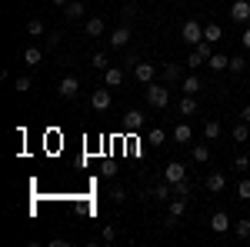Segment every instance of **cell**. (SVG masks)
<instances>
[{
  "label": "cell",
  "mask_w": 250,
  "mask_h": 247,
  "mask_svg": "<svg viewBox=\"0 0 250 247\" xmlns=\"http://www.w3.org/2000/svg\"><path fill=\"white\" fill-rule=\"evenodd\" d=\"M180 40H184V44H190V47H197V44L204 40V27H200L197 20H187V23L180 27Z\"/></svg>",
  "instance_id": "7a4b0ae2"
},
{
  "label": "cell",
  "mask_w": 250,
  "mask_h": 247,
  "mask_svg": "<svg viewBox=\"0 0 250 247\" xmlns=\"http://www.w3.org/2000/svg\"><path fill=\"white\" fill-rule=\"evenodd\" d=\"M57 94L63 97V100H77V94H80V80L77 77H63L57 84Z\"/></svg>",
  "instance_id": "277c9868"
},
{
  "label": "cell",
  "mask_w": 250,
  "mask_h": 247,
  "mask_svg": "<svg viewBox=\"0 0 250 247\" xmlns=\"http://www.w3.org/2000/svg\"><path fill=\"white\" fill-rule=\"evenodd\" d=\"M193 160H197V164H207V160H210V144H207V140H204V144H193Z\"/></svg>",
  "instance_id": "603a6c76"
},
{
  "label": "cell",
  "mask_w": 250,
  "mask_h": 247,
  "mask_svg": "<svg viewBox=\"0 0 250 247\" xmlns=\"http://www.w3.org/2000/svg\"><path fill=\"white\" fill-rule=\"evenodd\" d=\"M63 17L70 20V23H74V20H80V17H83V0H70V3L63 7Z\"/></svg>",
  "instance_id": "9a60e30c"
},
{
  "label": "cell",
  "mask_w": 250,
  "mask_h": 247,
  "mask_svg": "<svg viewBox=\"0 0 250 247\" xmlns=\"http://www.w3.org/2000/svg\"><path fill=\"white\" fill-rule=\"evenodd\" d=\"M190 137H193L190 124H177V127H173V140H177V144H190Z\"/></svg>",
  "instance_id": "ac0fdd59"
},
{
  "label": "cell",
  "mask_w": 250,
  "mask_h": 247,
  "mask_svg": "<svg viewBox=\"0 0 250 247\" xmlns=\"http://www.w3.org/2000/svg\"><path fill=\"white\" fill-rule=\"evenodd\" d=\"M230 17L237 20V23H247L250 20V0H233L230 3Z\"/></svg>",
  "instance_id": "9c48e42d"
},
{
  "label": "cell",
  "mask_w": 250,
  "mask_h": 247,
  "mask_svg": "<svg viewBox=\"0 0 250 247\" xmlns=\"http://www.w3.org/2000/svg\"><path fill=\"white\" fill-rule=\"evenodd\" d=\"M180 90H184V94H200V90H204V80H200V77H184V80H180Z\"/></svg>",
  "instance_id": "4fadbf2b"
},
{
  "label": "cell",
  "mask_w": 250,
  "mask_h": 247,
  "mask_svg": "<svg viewBox=\"0 0 250 247\" xmlns=\"http://www.w3.org/2000/svg\"><path fill=\"white\" fill-rule=\"evenodd\" d=\"M173 197H190V180H180V184H173Z\"/></svg>",
  "instance_id": "d6a6232c"
},
{
  "label": "cell",
  "mask_w": 250,
  "mask_h": 247,
  "mask_svg": "<svg viewBox=\"0 0 250 247\" xmlns=\"http://www.w3.org/2000/svg\"><path fill=\"white\" fill-rule=\"evenodd\" d=\"M237 197H240V201H250V180H247V177L237 184Z\"/></svg>",
  "instance_id": "836d02e7"
},
{
  "label": "cell",
  "mask_w": 250,
  "mask_h": 247,
  "mask_svg": "<svg viewBox=\"0 0 250 247\" xmlns=\"http://www.w3.org/2000/svg\"><path fill=\"white\" fill-rule=\"evenodd\" d=\"M207 224H210V230H213V234H227V230H230V217H227L224 210H213Z\"/></svg>",
  "instance_id": "52a82bcc"
},
{
  "label": "cell",
  "mask_w": 250,
  "mask_h": 247,
  "mask_svg": "<svg viewBox=\"0 0 250 247\" xmlns=\"http://www.w3.org/2000/svg\"><path fill=\"white\" fill-rule=\"evenodd\" d=\"M233 234H237L240 241H247V237H250V217H244V221H237V224H233Z\"/></svg>",
  "instance_id": "f546056e"
},
{
  "label": "cell",
  "mask_w": 250,
  "mask_h": 247,
  "mask_svg": "<svg viewBox=\"0 0 250 247\" xmlns=\"http://www.w3.org/2000/svg\"><path fill=\"white\" fill-rule=\"evenodd\" d=\"M240 120H247V124H250V104L244 107V111H240Z\"/></svg>",
  "instance_id": "60d3db41"
},
{
  "label": "cell",
  "mask_w": 250,
  "mask_h": 247,
  "mask_svg": "<svg viewBox=\"0 0 250 247\" xmlns=\"http://www.w3.org/2000/svg\"><path fill=\"white\" fill-rule=\"evenodd\" d=\"M233 140H237V144H247V137H250V124L247 120H240V124H233Z\"/></svg>",
  "instance_id": "d6986e66"
},
{
  "label": "cell",
  "mask_w": 250,
  "mask_h": 247,
  "mask_svg": "<svg viewBox=\"0 0 250 247\" xmlns=\"http://www.w3.org/2000/svg\"><path fill=\"white\" fill-rule=\"evenodd\" d=\"M233 167H237V171H247V167H250V157H247V154H237V157H233Z\"/></svg>",
  "instance_id": "d590c367"
},
{
  "label": "cell",
  "mask_w": 250,
  "mask_h": 247,
  "mask_svg": "<svg viewBox=\"0 0 250 247\" xmlns=\"http://www.w3.org/2000/svg\"><path fill=\"white\" fill-rule=\"evenodd\" d=\"M124 64H127V67H137V64H140V54H127V60H124Z\"/></svg>",
  "instance_id": "74e56055"
},
{
  "label": "cell",
  "mask_w": 250,
  "mask_h": 247,
  "mask_svg": "<svg viewBox=\"0 0 250 247\" xmlns=\"http://www.w3.org/2000/svg\"><path fill=\"white\" fill-rule=\"evenodd\" d=\"M104 84L107 87H120L124 84V67H107L104 70Z\"/></svg>",
  "instance_id": "5bb4252c"
},
{
  "label": "cell",
  "mask_w": 250,
  "mask_h": 247,
  "mask_svg": "<svg viewBox=\"0 0 250 247\" xmlns=\"http://www.w3.org/2000/svg\"><path fill=\"white\" fill-rule=\"evenodd\" d=\"M220 137V120H207L204 124V140H217Z\"/></svg>",
  "instance_id": "4316f807"
},
{
  "label": "cell",
  "mask_w": 250,
  "mask_h": 247,
  "mask_svg": "<svg viewBox=\"0 0 250 247\" xmlns=\"http://www.w3.org/2000/svg\"><path fill=\"white\" fill-rule=\"evenodd\" d=\"M164 180H167V184H180V180H187V167H184L180 160H170V164L164 167Z\"/></svg>",
  "instance_id": "5b68a950"
},
{
  "label": "cell",
  "mask_w": 250,
  "mask_h": 247,
  "mask_svg": "<svg viewBox=\"0 0 250 247\" xmlns=\"http://www.w3.org/2000/svg\"><path fill=\"white\" fill-rule=\"evenodd\" d=\"M83 34H87V37H104V34H107V20L104 17H90L87 23H83Z\"/></svg>",
  "instance_id": "30bf717a"
},
{
  "label": "cell",
  "mask_w": 250,
  "mask_h": 247,
  "mask_svg": "<svg viewBox=\"0 0 250 247\" xmlns=\"http://www.w3.org/2000/svg\"><path fill=\"white\" fill-rule=\"evenodd\" d=\"M90 67H94V70H107V67H110L107 54H104V50H100V54H94V57H90Z\"/></svg>",
  "instance_id": "1f68e13d"
},
{
  "label": "cell",
  "mask_w": 250,
  "mask_h": 247,
  "mask_svg": "<svg viewBox=\"0 0 250 247\" xmlns=\"http://www.w3.org/2000/svg\"><path fill=\"white\" fill-rule=\"evenodd\" d=\"M164 84H177L180 80V64H164Z\"/></svg>",
  "instance_id": "ffe728a7"
},
{
  "label": "cell",
  "mask_w": 250,
  "mask_h": 247,
  "mask_svg": "<svg viewBox=\"0 0 250 247\" xmlns=\"http://www.w3.org/2000/svg\"><path fill=\"white\" fill-rule=\"evenodd\" d=\"M184 210H187V197H170V214L173 217H184Z\"/></svg>",
  "instance_id": "f1b7e54d"
},
{
  "label": "cell",
  "mask_w": 250,
  "mask_h": 247,
  "mask_svg": "<svg viewBox=\"0 0 250 247\" xmlns=\"http://www.w3.org/2000/svg\"><path fill=\"white\" fill-rule=\"evenodd\" d=\"M110 104H114V97H110V90H107V87H97L94 94H90V107H94V111H100V114H104V111H110Z\"/></svg>",
  "instance_id": "3957f363"
},
{
  "label": "cell",
  "mask_w": 250,
  "mask_h": 247,
  "mask_svg": "<svg viewBox=\"0 0 250 247\" xmlns=\"http://www.w3.org/2000/svg\"><path fill=\"white\" fill-rule=\"evenodd\" d=\"M180 114H184V117L197 114V97H193V94H184V97H180Z\"/></svg>",
  "instance_id": "44dd1931"
},
{
  "label": "cell",
  "mask_w": 250,
  "mask_h": 247,
  "mask_svg": "<svg viewBox=\"0 0 250 247\" xmlns=\"http://www.w3.org/2000/svg\"><path fill=\"white\" fill-rule=\"evenodd\" d=\"M240 44H244V47H247V50H250V27H247V30H244V34H240Z\"/></svg>",
  "instance_id": "ab89813d"
},
{
  "label": "cell",
  "mask_w": 250,
  "mask_h": 247,
  "mask_svg": "<svg viewBox=\"0 0 250 247\" xmlns=\"http://www.w3.org/2000/svg\"><path fill=\"white\" fill-rule=\"evenodd\" d=\"M227 70H230L233 77L244 74V70H250V60H247V57H230V67H227Z\"/></svg>",
  "instance_id": "d4e9b609"
},
{
  "label": "cell",
  "mask_w": 250,
  "mask_h": 247,
  "mask_svg": "<svg viewBox=\"0 0 250 247\" xmlns=\"http://www.w3.org/2000/svg\"><path fill=\"white\" fill-rule=\"evenodd\" d=\"M43 30H47V27H43V20H27V34H30V37H43Z\"/></svg>",
  "instance_id": "4dcf8cb0"
},
{
  "label": "cell",
  "mask_w": 250,
  "mask_h": 247,
  "mask_svg": "<svg viewBox=\"0 0 250 247\" xmlns=\"http://www.w3.org/2000/svg\"><path fill=\"white\" fill-rule=\"evenodd\" d=\"M207 67H210V70H227V67H230V57H224V54H210Z\"/></svg>",
  "instance_id": "cb8c5ba5"
},
{
  "label": "cell",
  "mask_w": 250,
  "mask_h": 247,
  "mask_svg": "<svg viewBox=\"0 0 250 247\" xmlns=\"http://www.w3.org/2000/svg\"><path fill=\"white\" fill-rule=\"evenodd\" d=\"M164 140H167L164 127H150V134H147V144H154V147H164Z\"/></svg>",
  "instance_id": "484cf974"
},
{
  "label": "cell",
  "mask_w": 250,
  "mask_h": 247,
  "mask_svg": "<svg viewBox=\"0 0 250 247\" xmlns=\"http://www.w3.org/2000/svg\"><path fill=\"white\" fill-rule=\"evenodd\" d=\"M184 64H187V67H190V70H197V67H204V64H207V57H204V54H200V50H197V47H193V50H190V57L184 60Z\"/></svg>",
  "instance_id": "83f0119b"
},
{
  "label": "cell",
  "mask_w": 250,
  "mask_h": 247,
  "mask_svg": "<svg viewBox=\"0 0 250 247\" xmlns=\"http://www.w3.org/2000/svg\"><path fill=\"white\" fill-rule=\"evenodd\" d=\"M23 64H27V67H40V64H43V50H40V47H27V50H23Z\"/></svg>",
  "instance_id": "2e32d148"
},
{
  "label": "cell",
  "mask_w": 250,
  "mask_h": 247,
  "mask_svg": "<svg viewBox=\"0 0 250 247\" xmlns=\"http://www.w3.org/2000/svg\"><path fill=\"white\" fill-rule=\"evenodd\" d=\"M170 197H173V184H167V180L154 184V201H170Z\"/></svg>",
  "instance_id": "e0dca14e"
},
{
  "label": "cell",
  "mask_w": 250,
  "mask_h": 247,
  "mask_svg": "<svg viewBox=\"0 0 250 247\" xmlns=\"http://www.w3.org/2000/svg\"><path fill=\"white\" fill-rule=\"evenodd\" d=\"M114 237H117V230H114V227H104V241H107V244H110Z\"/></svg>",
  "instance_id": "f35d334b"
},
{
  "label": "cell",
  "mask_w": 250,
  "mask_h": 247,
  "mask_svg": "<svg viewBox=\"0 0 250 247\" xmlns=\"http://www.w3.org/2000/svg\"><path fill=\"white\" fill-rule=\"evenodd\" d=\"M134 77L140 80V84H154V77H157V64H147V60H140L134 67Z\"/></svg>",
  "instance_id": "8992f818"
},
{
  "label": "cell",
  "mask_w": 250,
  "mask_h": 247,
  "mask_svg": "<svg viewBox=\"0 0 250 247\" xmlns=\"http://www.w3.org/2000/svg\"><path fill=\"white\" fill-rule=\"evenodd\" d=\"M204 40H207V44H217V40H224V30H220V23H207V27H204Z\"/></svg>",
  "instance_id": "7402d4cb"
},
{
  "label": "cell",
  "mask_w": 250,
  "mask_h": 247,
  "mask_svg": "<svg viewBox=\"0 0 250 247\" xmlns=\"http://www.w3.org/2000/svg\"><path fill=\"white\" fill-rule=\"evenodd\" d=\"M50 3H54V7H67L70 0H50Z\"/></svg>",
  "instance_id": "b9f144b4"
},
{
  "label": "cell",
  "mask_w": 250,
  "mask_h": 247,
  "mask_svg": "<svg viewBox=\"0 0 250 247\" xmlns=\"http://www.w3.org/2000/svg\"><path fill=\"white\" fill-rule=\"evenodd\" d=\"M204 187L210 190V194H220V190L227 187V177H224L220 171H210L207 177H204Z\"/></svg>",
  "instance_id": "ba28073f"
},
{
  "label": "cell",
  "mask_w": 250,
  "mask_h": 247,
  "mask_svg": "<svg viewBox=\"0 0 250 247\" xmlns=\"http://www.w3.org/2000/svg\"><path fill=\"white\" fill-rule=\"evenodd\" d=\"M14 87H17L20 94H27V90H30V87H34V80H30V77L23 74V77H17V84H14Z\"/></svg>",
  "instance_id": "e575fe53"
},
{
  "label": "cell",
  "mask_w": 250,
  "mask_h": 247,
  "mask_svg": "<svg viewBox=\"0 0 250 247\" xmlns=\"http://www.w3.org/2000/svg\"><path fill=\"white\" fill-rule=\"evenodd\" d=\"M140 127H144V114H140V111H127V114H124V131L137 134Z\"/></svg>",
  "instance_id": "7c38bea8"
},
{
  "label": "cell",
  "mask_w": 250,
  "mask_h": 247,
  "mask_svg": "<svg viewBox=\"0 0 250 247\" xmlns=\"http://www.w3.org/2000/svg\"><path fill=\"white\" fill-rule=\"evenodd\" d=\"M110 197H114L117 204H124V201H127V194H124V187H110Z\"/></svg>",
  "instance_id": "8d00e7d4"
},
{
  "label": "cell",
  "mask_w": 250,
  "mask_h": 247,
  "mask_svg": "<svg viewBox=\"0 0 250 247\" xmlns=\"http://www.w3.org/2000/svg\"><path fill=\"white\" fill-rule=\"evenodd\" d=\"M147 104L154 111H164L170 104V84H147Z\"/></svg>",
  "instance_id": "6da1fadb"
},
{
  "label": "cell",
  "mask_w": 250,
  "mask_h": 247,
  "mask_svg": "<svg viewBox=\"0 0 250 247\" xmlns=\"http://www.w3.org/2000/svg\"><path fill=\"white\" fill-rule=\"evenodd\" d=\"M107 44L117 47V50H120V47H127V44H130V27H117V30H110Z\"/></svg>",
  "instance_id": "8fae6325"
}]
</instances>
